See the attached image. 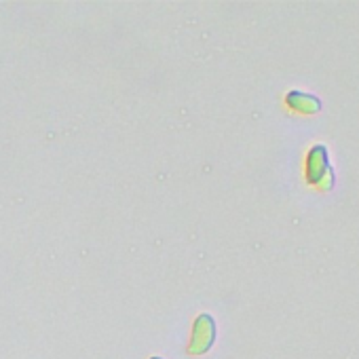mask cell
<instances>
[{"mask_svg": "<svg viewBox=\"0 0 359 359\" xmlns=\"http://www.w3.org/2000/svg\"><path fill=\"white\" fill-rule=\"evenodd\" d=\"M216 342V321L210 313L197 315L193 321V334L189 342V353L191 355H205Z\"/></svg>", "mask_w": 359, "mask_h": 359, "instance_id": "obj_2", "label": "cell"}, {"mask_svg": "<svg viewBox=\"0 0 359 359\" xmlns=\"http://www.w3.org/2000/svg\"><path fill=\"white\" fill-rule=\"evenodd\" d=\"M285 106L298 114H317L323 108V104L317 95L304 93V91H290L285 95Z\"/></svg>", "mask_w": 359, "mask_h": 359, "instance_id": "obj_3", "label": "cell"}, {"mask_svg": "<svg viewBox=\"0 0 359 359\" xmlns=\"http://www.w3.org/2000/svg\"><path fill=\"white\" fill-rule=\"evenodd\" d=\"M150 359H163V357H150Z\"/></svg>", "mask_w": 359, "mask_h": 359, "instance_id": "obj_4", "label": "cell"}, {"mask_svg": "<svg viewBox=\"0 0 359 359\" xmlns=\"http://www.w3.org/2000/svg\"><path fill=\"white\" fill-rule=\"evenodd\" d=\"M304 175H306V182L311 187H315L323 193L334 189V171L330 167V154H327V148L323 144H315L306 152Z\"/></svg>", "mask_w": 359, "mask_h": 359, "instance_id": "obj_1", "label": "cell"}]
</instances>
